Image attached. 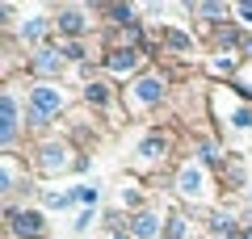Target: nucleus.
<instances>
[{
    "mask_svg": "<svg viewBox=\"0 0 252 239\" xmlns=\"http://www.w3.org/2000/svg\"><path fill=\"white\" fill-rule=\"evenodd\" d=\"M59 109H63V92H59V89L42 84V89L30 92V126H46Z\"/></svg>",
    "mask_w": 252,
    "mask_h": 239,
    "instance_id": "1",
    "label": "nucleus"
},
{
    "mask_svg": "<svg viewBox=\"0 0 252 239\" xmlns=\"http://www.w3.org/2000/svg\"><path fill=\"white\" fill-rule=\"evenodd\" d=\"M164 97V84L160 80H139V84H130V92H126V105L130 109H147V105H156V101Z\"/></svg>",
    "mask_w": 252,
    "mask_h": 239,
    "instance_id": "2",
    "label": "nucleus"
},
{
    "mask_svg": "<svg viewBox=\"0 0 252 239\" xmlns=\"http://www.w3.org/2000/svg\"><path fill=\"white\" fill-rule=\"evenodd\" d=\"M9 222H13V235H17V239H38V235H42V214H34V210H13L9 214Z\"/></svg>",
    "mask_w": 252,
    "mask_h": 239,
    "instance_id": "3",
    "label": "nucleus"
},
{
    "mask_svg": "<svg viewBox=\"0 0 252 239\" xmlns=\"http://www.w3.org/2000/svg\"><path fill=\"white\" fill-rule=\"evenodd\" d=\"M177 189H181L185 197H202V193H206V172H202V164H198V159H189L185 168H181Z\"/></svg>",
    "mask_w": 252,
    "mask_h": 239,
    "instance_id": "4",
    "label": "nucleus"
},
{
    "mask_svg": "<svg viewBox=\"0 0 252 239\" xmlns=\"http://www.w3.org/2000/svg\"><path fill=\"white\" fill-rule=\"evenodd\" d=\"M0 114H4V122H0V139H4V147H9L13 134H17V101H13V92L0 97Z\"/></svg>",
    "mask_w": 252,
    "mask_h": 239,
    "instance_id": "5",
    "label": "nucleus"
},
{
    "mask_svg": "<svg viewBox=\"0 0 252 239\" xmlns=\"http://www.w3.org/2000/svg\"><path fill=\"white\" fill-rule=\"evenodd\" d=\"M84 9H63L59 13V34H67V38H76V34H84Z\"/></svg>",
    "mask_w": 252,
    "mask_h": 239,
    "instance_id": "6",
    "label": "nucleus"
},
{
    "mask_svg": "<svg viewBox=\"0 0 252 239\" xmlns=\"http://www.w3.org/2000/svg\"><path fill=\"white\" fill-rule=\"evenodd\" d=\"M67 159H72V151L63 147V143H51V147H42V168H46V172H59Z\"/></svg>",
    "mask_w": 252,
    "mask_h": 239,
    "instance_id": "7",
    "label": "nucleus"
},
{
    "mask_svg": "<svg viewBox=\"0 0 252 239\" xmlns=\"http://www.w3.org/2000/svg\"><path fill=\"white\" fill-rule=\"evenodd\" d=\"M59 59H63V51H51V46H46V51L34 55V63H30V67H34L38 76H55V71H59Z\"/></svg>",
    "mask_w": 252,
    "mask_h": 239,
    "instance_id": "8",
    "label": "nucleus"
},
{
    "mask_svg": "<svg viewBox=\"0 0 252 239\" xmlns=\"http://www.w3.org/2000/svg\"><path fill=\"white\" fill-rule=\"evenodd\" d=\"M139 63H143V55H139V51H114V55L105 59V67H109V71H135Z\"/></svg>",
    "mask_w": 252,
    "mask_h": 239,
    "instance_id": "9",
    "label": "nucleus"
},
{
    "mask_svg": "<svg viewBox=\"0 0 252 239\" xmlns=\"http://www.w3.org/2000/svg\"><path fill=\"white\" fill-rule=\"evenodd\" d=\"M156 231H160V218H156L152 210H143L135 218V239H156Z\"/></svg>",
    "mask_w": 252,
    "mask_h": 239,
    "instance_id": "10",
    "label": "nucleus"
},
{
    "mask_svg": "<svg viewBox=\"0 0 252 239\" xmlns=\"http://www.w3.org/2000/svg\"><path fill=\"white\" fill-rule=\"evenodd\" d=\"M164 239H185V218L181 214H172L168 227H164Z\"/></svg>",
    "mask_w": 252,
    "mask_h": 239,
    "instance_id": "11",
    "label": "nucleus"
},
{
    "mask_svg": "<svg viewBox=\"0 0 252 239\" xmlns=\"http://www.w3.org/2000/svg\"><path fill=\"white\" fill-rule=\"evenodd\" d=\"M21 34H26L30 42H38V38L46 34V21H42V17H34V21H26V30H21Z\"/></svg>",
    "mask_w": 252,
    "mask_h": 239,
    "instance_id": "12",
    "label": "nucleus"
},
{
    "mask_svg": "<svg viewBox=\"0 0 252 239\" xmlns=\"http://www.w3.org/2000/svg\"><path fill=\"white\" fill-rule=\"evenodd\" d=\"M84 92H89V101H93V105H105V101H109V84H89Z\"/></svg>",
    "mask_w": 252,
    "mask_h": 239,
    "instance_id": "13",
    "label": "nucleus"
},
{
    "mask_svg": "<svg viewBox=\"0 0 252 239\" xmlns=\"http://www.w3.org/2000/svg\"><path fill=\"white\" fill-rule=\"evenodd\" d=\"M198 13H202V17H227L223 4H198Z\"/></svg>",
    "mask_w": 252,
    "mask_h": 239,
    "instance_id": "14",
    "label": "nucleus"
}]
</instances>
